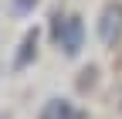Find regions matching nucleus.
I'll return each instance as SVG.
<instances>
[{
    "label": "nucleus",
    "instance_id": "obj_4",
    "mask_svg": "<svg viewBox=\"0 0 122 119\" xmlns=\"http://www.w3.org/2000/svg\"><path fill=\"white\" fill-rule=\"evenodd\" d=\"M54 119H88L81 109H75L68 99H54Z\"/></svg>",
    "mask_w": 122,
    "mask_h": 119
},
{
    "label": "nucleus",
    "instance_id": "obj_8",
    "mask_svg": "<svg viewBox=\"0 0 122 119\" xmlns=\"http://www.w3.org/2000/svg\"><path fill=\"white\" fill-rule=\"evenodd\" d=\"M37 119H54V99H51V102H48V106H44V112H41V116H37Z\"/></svg>",
    "mask_w": 122,
    "mask_h": 119
},
{
    "label": "nucleus",
    "instance_id": "obj_7",
    "mask_svg": "<svg viewBox=\"0 0 122 119\" xmlns=\"http://www.w3.org/2000/svg\"><path fill=\"white\" fill-rule=\"evenodd\" d=\"M95 75H98V68H95V65H88V68L81 71V78H78V88H81V92H85L88 85H95Z\"/></svg>",
    "mask_w": 122,
    "mask_h": 119
},
{
    "label": "nucleus",
    "instance_id": "obj_2",
    "mask_svg": "<svg viewBox=\"0 0 122 119\" xmlns=\"http://www.w3.org/2000/svg\"><path fill=\"white\" fill-rule=\"evenodd\" d=\"M61 51H65V58H78L81 48H85V21L78 17V14H68V24H65V34H61Z\"/></svg>",
    "mask_w": 122,
    "mask_h": 119
},
{
    "label": "nucleus",
    "instance_id": "obj_1",
    "mask_svg": "<svg viewBox=\"0 0 122 119\" xmlns=\"http://www.w3.org/2000/svg\"><path fill=\"white\" fill-rule=\"evenodd\" d=\"M119 38H122V4H105L98 14V41L112 48Z\"/></svg>",
    "mask_w": 122,
    "mask_h": 119
},
{
    "label": "nucleus",
    "instance_id": "obj_6",
    "mask_svg": "<svg viewBox=\"0 0 122 119\" xmlns=\"http://www.w3.org/2000/svg\"><path fill=\"white\" fill-rule=\"evenodd\" d=\"M34 7H37V0H10V10L17 14V17H27Z\"/></svg>",
    "mask_w": 122,
    "mask_h": 119
},
{
    "label": "nucleus",
    "instance_id": "obj_5",
    "mask_svg": "<svg viewBox=\"0 0 122 119\" xmlns=\"http://www.w3.org/2000/svg\"><path fill=\"white\" fill-rule=\"evenodd\" d=\"M65 24H68V14L54 10V14H51V24H48V27H51V41H54V44H61V34H65Z\"/></svg>",
    "mask_w": 122,
    "mask_h": 119
},
{
    "label": "nucleus",
    "instance_id": "obj_3",
    "mask_svg": "<svg viewBox=\"0 0 122 119\" xmlns=\"http://www.w3.org/2000/svg\"><path fill=\"white\" fill-rule=\"evenodd\" d=\"M37 41H41V31H37V27H27L24 38H20V44H17V54H14V61H10L14 71H24L27 65H34V58H37Z\"/></svg>",
    "mask_w": 122,
    "mask_h": 119
}]
</instances>
